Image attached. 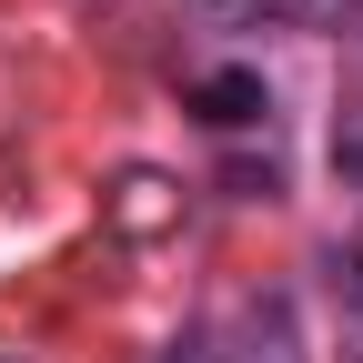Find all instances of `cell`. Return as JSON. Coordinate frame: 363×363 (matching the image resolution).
Segmentation results:
<instances>
[{"label": "cell", "mask_w": 363, "mask_h": 363, "mask_svg": "<svg viewBox=\"0 0 363 363\" xmlns=\"http://www.w3.org/2000/svg\"><path fill=\"white\" fill-rule=\"evenodd\" d=\"M182 111H192V121H212V131H252V121L272 111V91H262V71L222 61V71H202L192 91H182Z\"/></svg>", "instance_id": "1"}, {"label": "cell", "mask_w": 363, "mask_h": 363, "mask_svg": "<svg viewBox=\"0 0 363 363\" xmlns=\"http://www.w3.org/2000/svg\"><path fill=\"white\" fill-rule=\"evenodd\" d=\"M101 222H111V233H131V242L172 233V222H182V182H162V172H121L111 192H101Z\"/></svg>", "instance_id": "2"}, {"label": "cell", "mask_w": 363, "mask_h": 363, "mask_svg": "<svg viewBox=\"0 0 363 363\" xmlns=\"http://www.w3.org/2000/svg\"><path fill=\"white\" fill-rule=\"evenodd\" d=\"M222 363H293V313L262 303L252 323H242V353H222Z\"/></svg>", "instance_id": "3"}, {"label": "cell", "mask_w": 363, "mask_h": 363, "mask_svg": "<svg viewBox=\"0 0 363 363\" xmlns=\"http://www.w3.org/2000/svg\"><path fill=\"white\" fill-rule=\"evenodd\" d=\"M333 172L363 192V91H353V101H343V121H333Z\"/></svg>", "instance_id": "4"}, {"label": "cell", "mask_w": 363, "mask_h": 363, "mask_svg": "<svg viewBox=\"0 0 363 363\" xmlns=\"http://www.w3.org/2000/svg\"><path fill=\"white\" fill-rule=\"evenodd\" d=\"M333 283H343V303L363 313V233H343V252H333Z\"/></svg>", "instance_id": "5"}, {"label": "cell", "mask_w": 363, "mask_h": 363, "mask_svg": "<svg viewBox=\"0 0 363 363\" xmlns=\"http://www.w3.org/2000/svg\"><path fill=\"white\" fill-rule=\"evenodd\" d=\"M202 11H222V21H233V11H242V21H293L303 0H202Z\"/></svg>", "instance_id": "6"}, {"label": "cell", "mask_w": 363, "mask_h": 363, "mask_svg": "<svg viewBox=\"0 0 363 363\" xmlns=\"http://www.w3.org/2000/svg\"><path fill=\"white\" fill-rule=\"evenodd\" d=\"M0 363H21V353H0Z\"/></svg>", "instance_id": "7"}]
</instances>
